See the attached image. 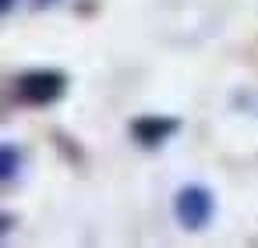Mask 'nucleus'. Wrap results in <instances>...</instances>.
Returning a JSON list of instances; mask_svg holds the SVG:
<instances>
[{
	"instance_id": "f257e3e1",
	"label": "nucleus",
	"mask_w": 258,
	"mask_h": 248,
	"mask_svg": "<svg viewBox=\"0 0 258 248\" xmlns=\"http://www.w3.org/2000/svg\"><path fill=\"white\" fill-rule=\"evenodd\" d=\"M177 220H180L187 230H202V227L212 220V195H209L202 184H187V188L177 195Z\"/></svg>"
},
{
	"instance_id": "f03ea898",
	"label": "nucleus",
	"mask_w": 258,
	"mask_h": 248,
	"mask_svg": "<svg viewBox=\"0 0 258 248\" xmlns=\"http://www.w3.org/2000/svg\"><path fill=\"white\" fill-rule=\"evenodd\" d=\"M18 89H22V100H29V103H53L64 92V75H57V71H32V75H25L18 82Z\"/></svg>"
},
{
	"instance_id": "7ed1b4c3",
	"label": "nucleus",
	"mask_w": 258,
	"mask_h": 248,
	"mask_svg": "<svg viewBox=\"0 0 258 248\" xmlns=\"http://www.w3.org/2000/svg\"><path fill=\"white\" fill-rule=\"evenodd\" d=\"M173 128H177V121H166V117H142V121L135 124V138L145 142V145H159Z\"/></svg>"
},
{
	"instance_id": "20e7f679",
	"label": "nucleus",
	"mask_w": 258,
	"mask_h": 248,
	"mask_svg": "<svg viewBox=\"0 0 258 248\" xmlns=\"http://www.w3.org/2000/svg\"><path fill=\"white\" fill-rule=\"evenodd\" d=\"M18 163H22V156H18L15 145H0V181L15 177L18 174Z\"/></svg>"
},
{
	"instance_id": "39448f33",
	"label": "nucleus",
	"mask_w": 258,
	"mask_h": 248,
	"mask_svg": "<svg viewBox=\"0 0 258 248\" xmlns=\"http://www.w3.org/2000/svg\"><path fill=\"white\" fill-rule=\"evenodd\" d=\"M8 223H11L8 216H0V234H4V230H8Z\"/></svg>"
},
{
	"instance_id": "423d86ee",
	"label": "nucleus",
	"mask_w": 258,
	"mask_h": 248,
	"mask_svg": "<svg viewBox=\"0 0 258 248\" xmlns=\"http://www.w3.org/2000/svg\"><path fill=\"white\" fill-rule=\"evenodd\" d=\"M11 4H15V0H0V11H8Z\"/></svg>"
},
{
	"instance_id": "0eeeda50",
	"label": "nucleus",
	"mask_w": 258,
	"mask_h": 248,
	"mask_svg": "<svg viewBox=\"0 0 258 248\" xmlns=\"http://www.w3.org/2000/svg\"><path fill=\"white\" fill-rule=\"evenodd\" d=\"M43 4H46V0H43Z\"/></svg>"
}]
</instances>
